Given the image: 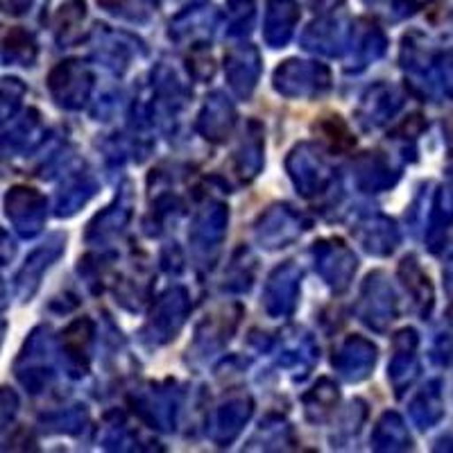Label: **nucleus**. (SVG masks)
Wrapping results in <instances>:
<instances>
[]
</instances>
